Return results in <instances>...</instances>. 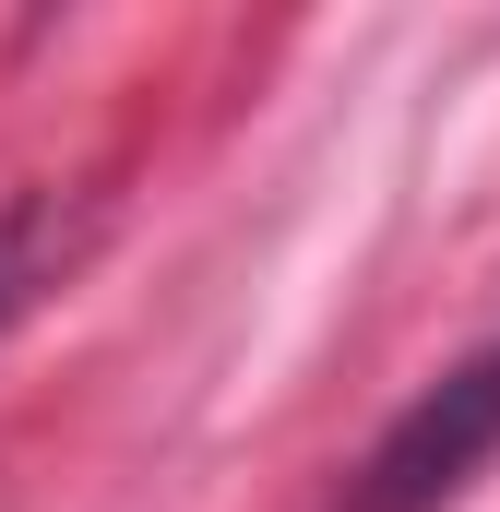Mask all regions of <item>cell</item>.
Here are the masks:
<instances>
[{"instance_id": "1", "label": "cell", "mask_w": 500, "mask_h": 512, "mask_svg": "<svg viewBox=\"0 0 500 512\" xmlns=\"http://www.w3.org/2000/svg\"><path fill=\"white\" fill-rule=\"evenodd\" d=\"M489 453H500V334L477 346V358H453L441 382L381 429L370 465L346 477V501H334V512H453L465 489H477Z\"/></svg>"}, {"instance_id": "2", "label": "cell", "mask_w": 500, "mask_h": 512, "mask_svg": "<svg viewBox=\"0 0 500 512\" xmlns=\"http://www.w3.org/2000/svg\"><path fill=\"white\" fill-rule=\"evenodd\" d=\"M72 251H84V215H72L60 191H12V203H0V334L72 274Z\"/></svg>"}]
</instances>
